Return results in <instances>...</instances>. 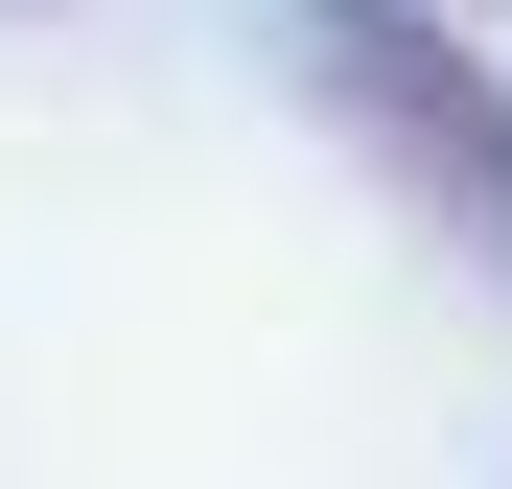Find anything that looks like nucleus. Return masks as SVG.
<instances>
[{"label": "nucleus", "instance_id": "nucleus-1", "mask_svg": "<svg viewBox=\"0 0 512 489\" xmlns=\"http://www.w3.org/2000/svg\"><path fill=\"white\" fill-rule=\"evenodd\" d=\"M280 70H303V117L350 140L373 210H419L443 257H512V70H489V0H280Z\"/></svg>", "mask_w": 512, "mask_h": 489}, {"label": "nucleus", "instance_id": "nucleus-2", "mask_svg": "<svg viewBox=\"0 0 512 489\" xmlns=\"http://www.w3.org/2000/svg\"><path fill=\"white\" fill-rule=\"evenodd\" d=\"M0 24H47V0H0Z\"/></svg>", "mask_w": 512, "mask_h": 489}]
</instances>
